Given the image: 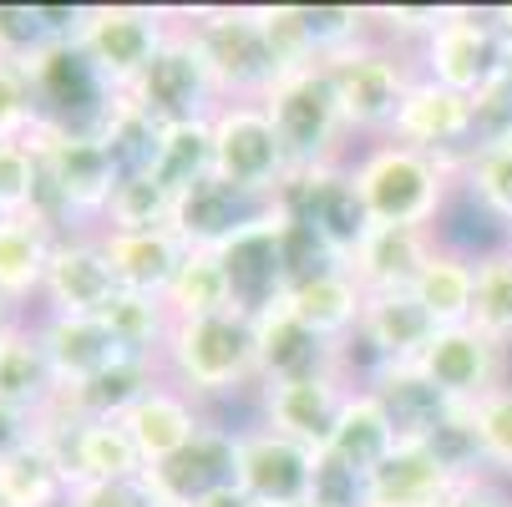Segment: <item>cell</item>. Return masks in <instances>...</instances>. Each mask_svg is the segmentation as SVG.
Returning <instances> with one entry per match:
<instances>
[{"label": "cell", "instance_id": "obj_1", "mask_svg": "<svg viewBox=\"0 0 512 507\" xmlns=\"http://www.w3.org/2000/svg\"><path fill=\"white\" fill-rule=\"evenodd\" d=\"M158 360H163V376L178 391H188L208 416L234 421V406L254 411V396H259L254 315L218 310V315H203V320H173Z\"/></svg>", "mask_w": 512, "mask_h": 507}, {"label": "cell", "instance_id": "obj_2", "mask_svg": "<svg viewBox=\"0 0 512 507\" xmlns=\"http://www.w3.org/2000/svg\"><path fill=\"white\" fill-rule=\"evenodd\" d=\"M350 183L371 213V224H401V229H442L447 208L462 193V178L421 148H406L396 137L360 142L350 153Z\"/></svg>", "mask_w": 512, "mask_h": 507}, {"label": "cell", "instance_id": "obj_3", "mask_svg": "<svg viewBox=\"0 0 512 507\" xmlns=\"http://www.w3.org/2000/svg\"><path fill=\"white\" fill-rule=\"evenodd\" d=\"M325 71H330V87H335V102H340V117H345V132H350L355 148H360V142L391 137L396 112H401L411 82L421 77L416 51L386 41L381 31L371 41H360V46L330 56Z\"/></svg>", "mask_w": 512, "mask_h": 507}, {"label": "cell", "instance_id": "obj_4", "mask_svg": "<svg viewBox=\"0 0 512 507\" xmlns=\"http://www.w3.org/2000/svg\"><path fill=\"white\" fill-rule=\"evenodd\" d=\"M183 21L208 61L218 102H264L284 77L259 6H183Z\"/></svg>", "mask_w": 512, "mask_h": 507}, {"label": "cell", "instance_id": "obj_5", "mask_svg": "<svg viewBox=\"0 0 512 507\" xmlns=\"http://www.w3.org/2000/svg\"><path fill=\"white\" fill-rule=\"evenodd\" d=\"M264 112L279 132V148H284L295 178L350 163L355 142L345 132V117H340V102H335L325 66H300V71H289V77H279L274 92L264 97Z\"/></svg>", "mask_w": 512, "mask_h": 507}, {"label": "cell", "instance_id": "obj_6", "mask_svg": "<svg viewBox=\"0 0 512 507\" xmlns=\"http://www.w3.org/2000/svg\"><path fill=\"white\" fill-rule=\"evenodd\" d=\"M213 178L254 203H279L295 183L264 102H224L213 112Z\"/></svg>", "mask_w": 512, "mask_h": 507}, {"label": "cell", "instance_id": "obj_7", "mask_svg": "<svg viewBox=\"0 0 512 507\" xmlns=\"http://www.w3.org/2000/svg\"><path fill=\"white\" fill-rule=\"evenodd\" d=\"M173 26H178V11H168V6H82L77 46L92 56L107 87L122 97L153 66V56L163 51Z\"/></svg>", "mask_w": 512, "mask_h": 507}, {"label": "cell", "instance_id": "obj_8", "mask_svg": "<svg viewBox=\"0 0 512 507\" xmlns=\"http://www.w3.org/2000/svg\"><path fill=\"white\" fill-rule=\"evenodd\" d=\"M502 61H507V36L497 31L492 11H472V6H447L442 26L416 46L421 77L462 97H477L492 77H502Z\"/></svg>", "mask_w": 512, "mask_h": 507}, {"label": "cell", "instance_id": "obj_9", "mask_svg": "<svg viewBox=\"0 0 512 507\" xmlns=\"http://www.w3.org/2000/svg\"><path fill=\"white\" fill-rule=\"evenodd\" d=\"M122 97H132L142 112H148L153 122H163V127L193 122V117H213L218 107H224V102H218L213 77H208V61H203V51H198V41H193V31L183 21V6H178V26L163 41V51L153 56V66L142 71L137 87L122 92Z\"/></svg>", "mask_w": 512, "mask_h": 507}, {"label": "cell", "instance_id": "obj_10", "mask_svg": "<svg viewBox=\"0 0 512 507\" xmlns=\"http://www.w3.org/2000/svg\"><path fill=\"white\" fill-rule=\"evenodd\" d=\"M26 71H31V87H36L46 127H97L102 132V117L117 102V92L92 66V56L77 46V36L51 41Z\"/></svg>", "mask_w": 512, "mask_h": 507}, {"label": "cell", "instance_id": "obj_11", "mask_svg": "<svg viewBox=\"0 0 512 507\" xmlns=\"http://www.w3.org/2000/svg\"><path fill=\"white\" fill-rule=\"evenodd\" d=\"M36 437L56 452L66 487L117 482V477H142L148 472V462H142V452L127 437L122 421H71V416L46 411L36 421Z\"/></svg>", "mask_w": 512, "mask_h": 507}, {"label": "cell", "instance_id": "obj_12", "mask_svg": "<svg viewBox=\"0 0 512 507\" xmlns=\"http://www.w3.org/2000/svg\"><path fill=\"white\" fill-rule=\"evenodd\" d=\"M507 366H512V350L497 345L492 335H482L477 325L436 330L431 345L416 360V371L442 391L452 406H477L482 396L507 386Z\"/></svg>", "mask_w": 512, "mask_h": 507}, {"label": "cell", "instance_id": "obj_13", "mask_svg": "<svg viewBox=\"0 0 512 507\" xmlns=\"http://www.w3.org/2000/svg\"><path fill=\"white\" fill-rule=\"evenodd\" d=\"M218 264L229 274V295L234 310L244 315H264L289 295V269H284V208H264L249 229H239L224 249H218Z\"/></svg>", "mask_w": 512, "mask_h": 507}, {"label": "cell", "instance_id": "obj_14", "mask_svg": "<svg viewBox=\"0 0 512 507\" xmlns=\"http://www.w3.org/2000/svg\"><path fill=\"white\" fill-rule=\"evenodd\" d=\"M436 320L411 289H391V295H365V315L355 340L345 345L350 355V376L360 381L371 366H416L421 350L431 345Z\"/></svg>", "mask_w": 512, "mask_h": 507}, {"label": "cell", "instance_id": "obj_15", "mask_svg": "<svg viewBox=\"0 0 512 507\" xmlns=\"http://www.w3.org/2000/svg\"><path fill=\"white\" fill-rule=\"evenodd\" d=\"M396 142H406V148H421L431 158H442L457 178L477 148V132H472V97L462 92H447L442 82L431 77H416L401 112H396V127H391Z\"/></svg>", "mask_w": 512, "mask_h": 507}, {"label": "cell", "instance_id": "obj_16", "mask_svg": "<svg viewBox=\"0 0 512 507\" xmlns=\"http://www.w3.org/2000/svg\"><path fill=\"white\" fill-rule=\"evenodd\" d=\"M117 295L122 289H117V274L107 264L97 229L61 234L56 249H51V264H46L36 315H102Z\"/></svg>", "mask_w": 512, "mask_h": 507}, {"label": "cell", "instance_id": "obj_17", "mask_svg": "<svg viewBox=\"0 0 512 507\" xmlns=\"http://www.w3.org/2000/svg\"><path fill=\"white\" fill-rule=\"evenodd\" d=\"M355 376L350 371H330V376H310V381H279V386H259L254 396V421L279 431V437L300 442V447H325L330 431L340 421V406L350 396Z\"/></svg>", "mask_w": 512, "mask_h": 507}, {"label": "cell", "instance_id": "obj_18", "mask_svg": "<svg viewBox=\"0 0 512 507\" xmlns=\"http://www.w3.org/2000/svg\"><path fill=\"white\" fill-rule=\"evenodd\" d=\"M239 431L244 426L213 416L178 457L148 467V477L163 492V502L168 507H193V502L224 492V487H239Z\"/></svg>", "mask_w": 512, "mask_h": 507}, {"label": "cell", "instance_id": "obj_19", "mask_svg": "<svg viewBox=\"0 0 512 507\" xmlns=\"http://www.w3.org/2000/svg\"><path fill=\"white\" fill-rule=\"evenodd\" d=\"M310 482H315V447L289 442L259 421L239 431V487L259 507H300L310 502Z\"/></svg>", "mask_w": 512, "mask_h": 507}, {"label": "cell", "instance_id": "obj_20", "mask_svg": "<svg viewBox=\"0 0 512 507\" xmlns=\"http://www.w3.org/2000/svg\"><path fill=\"white\" fill-rule=\"evenodd\" d=\"M295 219H305L330 249L340 264H350V254L365 244V234H371V213H365L355 183H350V168H320V173H305L284 188L279 198Z\"/></svg>", "mask_w": 512, "mask_h": 507}, {"label": "cell", "instance_id": "obj_21", "mask_svg": "<svg viewBox=\"0 0 512 507\" xmlns=\"http://www.w3.org/2000/svg\"><path fill=\"white\" fill-rule=\"evenodd\" d=\"M259 335V386H279V381H310V376H330V371H350V355L330 340H320L284 300L274 310H264L254 320Z\"/></svg>", "mask_w": 512, "mask_h": 507}, {"label": "cell", "instance_id": "obj_22", "mask_svg": "<svg viewBox=\"0 0 512 507\" xmlns=\"http://www.w3.org/2000/svg\"><path fill=\"white\" fill-rule=\"evenodd\" d=\"M426 442H401L371 477H365V507H447V497L462 487Z\"/></svg>", "mask_w": 512, "mask_h": 507}, {"label": "cell", "instance_id": "obj_23", "mask_svg": "<svg viewBox=\"0 0 512 507\" xmlns=\"http://www.w3.org/2000/svg\"><path fill=\"white\" fill-rule=\"evenodd\" d=\"M213 416L188 396V391H178L168 376L142 396L127 416H122V426H127V437L137 442V452H142V462L148 467H158V462H168V457H178L198 431L208 426Z\"/></svg>", "mask_w": 512, "mask_h": 507}, {"label": "cell", "instance_id": "obj_24", "mask_svg": "<svg viewBox=\"0 0 512 507\" xmlns=\"http://www.w3.org/2000/svg\"><path fill=\"white\" fill-rule=\"evenodd\" d=\"M264 208H274V203H254V198H244L229 183L203 178L188 193H178V203H173V234L183 239V249H213L218 254L239 229H249Z\"/></svg>", "mask_w": 512, "mask_h": 507}, {"label": "cell", "instance_id": "obj_25", "mask_svg": "<svg viewBox=\"0 0 512 507\" xmlns=\"http://www.w3.org/2000/svg\"><path fill=\"white\" fill-rule=\"evenodd\" d=\"M158 381H163V360H153V355H117L112 366L97 371L92 381L61 391L51 411L71 416V421H122Z\"/></svg>", "mask_w": 512, "mask_h": 507}, {"label": "cell", "instance_id": "obj_26", "mask_svg": "<svg viewBox=\"0 0 512 507\" xmlns=\"http://www.w3.org/2000/svg\"><path fill=\"white\" fill-rule=\"evenodd\" d=\"M436 254V234L431 229H401V224H376L365 234V244L350 254V274L365 295H391V289H411L426 269V259Z\"/></svg>", "mask_w": 512, "mask_h": 507}, {"label": "cell", "instance_id": "obj_27", "mask_svg": "<svg viewBox=\"0 0 512 507\" xmlns=\"http://www.w3.org/2000/svg\"><path fill=\"white\" fill-rule=\"evenodd\" d=\"M102 249H107V264L117 274V289L127 295H153L163 300L168 284L178 279L188 249L173 229H137V234H117V229H97Z\"/></svg>", "mask_w": 512, "mask_h": 507}, {"label": "cell", "instance_id": "obj_28", "mask_svg": "<svg viewBox=\"0 0 512 507\" xmlns=\"http://www.w3.org/2000/svg\"><path fill=\"white\" fill-rule=\"evenodd\" d=\"M360 386L381 401V411L391 416L401 442H431L436 426L457 411L416 366H371L360 376Z\"/></svg>", "mask_w": 512, "mask_h": 507}, {"label": "cell", "instance_id": "obj_29", "mask_svg": "<svg viewBox=\"0 0 512 507\" xmlns=\"http://www.w3.org/2000/svg\"><path fill=\"white\" fill-rule=\"evenodd\" d=\"M36 330H41V345L51 355V371H56L61 391L92 381L117 355H127L117 345V335L102 325V315H36Z\"/></svg>", "mask_w": 512, "mask_h": 507}, {"label": "cell", "instance_id": "obj_30", "mask_svg": "<svg viewBox=\"0 0 512 507\" xmlns=\"http://www.w3.org/2000/svg\"><path fill=\"white\" fill-rule=\"evenodd\" d=\"M56 396H61V381L51 371V355H46L36 315H31L16 330L0 335V401L26 411L31 421H41L56 406Z\"/></svg>", "mask_w": 512, "mask_h": 507}, {"label": "cell", "instance_id": "obj_31", "mask_svg": "<svg viewBox=\"0 0 512 507\" xmlns=\"http://www.w3.org/2000/svg\"><path fill=\"white\" fill-rule=\"evenodd\" d=\"M284 305L295 310L320 340L345 350L355 340V330H360V315H365V289L355 284V274L345 264H335L325 274H310L300 284H289Z\"/></svg>", "mask_w": 512, "mask_h": 507}, {"label": "cell", "instance_id": "obj_32", "mask_svg": "<svg viewBox=\"0 0 512 507\" xmlns=\"http://www.w3.org/2000/svg\"><path fill=\"white\" fill-rule=\"evenodd\" d=\"M396 447H401V437H396L391 416L381 411V401H376L371 391L355 381L350 396H345V406H340V421H335V431H330L325 452L340 457L345 467H355L360 477H371Z\"/></svg>", "mask_w": 512, "mask_h": 507}, {"label": "cell", "instance_id": "obj_33", "mask_svg": "<svg viewBox=\"0 0 512 507\" xmlns=\"http://www.w3.org/2000/svg\"><path fill=\"white\" fill-rule=\"evenodd\" d=\"M56 229H46L41 219H0V289L36 315L41 305V284H46V264L56 249Z\"/></svg>", "mask_w": 512, "mask_h": 507}, {"label": "cell", "instance_id": "obj_34", "mask_svg": "<svg viewBox=\"0 0 512 507\" xmlns=\"http://www.w3.org/2000/svg\"><path fill=\"white\" fill-rule=\"evenodd\" d=\"M411 295L426 305V315L436 320V330L452 325H472V295H477V259L462 249H447L436 239V254L426 259L421 279L411 284Z\"/></svg>", "mask_w": 512, "mask_h": 507}, {"label": "cell", "instance_id": "obj_35", "mask_svg": "<svg viewBox=\"0 0 512 507\" xmlns=\"http://www.w3.org/2000/svg\"><path fill=\"white\" fill-rule=\"evenodd\" d=\"M66 477H61V462L56 452L31 437L21 442L11 457H0V502L6 507H66Z\"/></svg>", "mask_w": 512, "mask_h": 507}, {"label": "cell", "instance_id": "obj_36", "mask_svg": "<svg viewBox=\"0 0 512 507\" xmlns=\"http://www.w3.org/2000/svg\"><path fill=\"white\" fill-rule=\"evenodd\" d=\"M82 6H16L0 0V61H21L31 66L51 41L77 36Z\"/></svg>", "mask_w": 512, "mask_h": 507}, {"label": "cell", "instance_id": "obj_37", "mask_svg": "<svg viewBox=\"0 0 512 507\" xmlns=\"http://www.w3.org/2000/svg\"><path fill=\"white\" fill-rule=\"evenodd\" d=\"M102 137H107V153L117 163V178H142L158 168L163 153V122H153L132 97H117L102 117Z\"/></svg>", "mask_w": 512, "mask_h": 507}, {"label": "cell", "instance_id": "obj_38", "mask_svg": "<svg viewBox=\"0 0 512 507\" xmlns=\"http://www.w3.org/2000/svg\"><path fill=\"white\" fill-rule=\"evenodd\" d=\"M168 315L173 320H203V315H218V310H234V295H229V274L218 264L213 249H188L178 279L168 284L163 295Z\"/></svg>", "mask_w": 512, "mask_h": 507}, {"label": "cell", "instance_id": "obj_39", "mask_svg": "<svg viewBox=\"0 0 512 507\" xmlns=\"http://www.w3.org/2000/svg\"><path fill=\"white\" fill-rule=\"evenodd\" d=\"M153 178H158L173 198L188 193L193 183L213 178V117H193V122L163 127V153H158Z\"/></svg>", "mask_w": 512, "mask_h": 507}, {"label": "cell", "instance_id": "obj_40", "mask_svg": "<svg viewBox=\"0 0 512 507\" xmlns=\"http://www.w3.org/2000/svg\"><path fill=\"white\" fill-rule=\"evenodd\" d=\"M462 198L477 203L497 229L512 224V137L477 148L462 168Z\"/></svg>", "mask_w": 512, "mask_h": 507}, {"label": "cell", "instance_id": "obj_41", "mask_svg": "<svg viewBox=\"0 0 512 507\" xmlns=\"http://www.w3.org/2000/svg\"><path fill=\"white\" fill-rule=\"evenodd\" d=\"M102 325L117 335V345L127 350V355H163V345H168V330H173V315H168V305L163 300H153V295H122L102 310Z\"/></svg>", "mask_w": 512, "mask_h": 507}, {"label": "cell", "instance_id": "obj_42", "mask_svg": "<svg viewBox=\"0 0 512 507\" xmlns=\"http://www.w3.org/2000/svg\"><path fill=\"white\" fill-rule=\"evenodd\" d=\"M472 325L512 350V249L492 244L477 254V295H472Z\"/></svg>", "mask_w": 512, "mask_h": 507}, {"label": "cell", "instance_id": "obj_43", "mask_svg": "<svg viewBox=\"0 0 512 507\" xmlns=\"http://www.w3.org/2000/svg\"><path fill=\"white\" fill-rule=\"evenodd\" d=\"M173 193L153 178H117L112 188V203L102 213V229H117V234H137V229H173Z\"/></svg>", "mask_w": 512, "mask_h": 507}, {"label": "cell", "instance_id": "obj_44", "mask_svg": "<svg viewBox=\"0 0 512 507\" xmlns=\"http://www.w3.org/2000/svg\"><path fill=\"white\" fill-rule=\"evenodd\" d=\"M41 208V153L36 142H0V219H36Z\"/></svg>", "mask_w": 512, "mask_h": 507}, {"label": "cell", "instance_id": "obj_45", "mask_svg": "<svg viewBox=\"0 0 512 507\" xmlns=\"http://www.w3.org/2000/svg\"><path fill=\"white\" fill-rule=\"evenodd\" d=\"M472 426L482 447V472L492 482H512V381L472 406Z\"/></svg>", "mask_w": 512, "mask_h": 507}, {"label": "cell", "instance_id": "obj_46", "mask_svg": "<svg viewBox=\"0 0 512 507\" xmlns=\"http://www.w3.org/2000/svg\"><path fill=\"white\" fill-rule=\"evenodd\" d=\"M46 127L31 71L21 61H0V142H26Z\"/></svg>", "mask_w": 512, "mask_h": 507}, {"label": "cell", "instance_id": "obj_47", "mask_svg": "<svg viewBox=\"0 0 512 507\" xmlns=\"http://www.w3.org/2000/svg\"><path fill=\"white\" fill-rule=\"evenodd\" d=\"M66 507H168L163 492L153 487V477H117V482H87V487H71Z\"/></svg>", "mask_w": 512, "mask_h": 507}, {"label": "cell", "instance_id": "obj_48", "mask_svg": "<svg viewBox=\"0 0 512 507\" xmlns=\"http://www.w3.org/2000/svg\"><path fill=\"white\" fill-rule=\"evenodd\" d=\"M310 507H365V477L330 457L325 447L315 452V482H310Z\"/></svg>", "mask_w": 512, "mask_h": 507}, {"label": "cell", "instance_id": "obj_49", "mask_svg": "<svg viewBox=\"0 0 512 507\" xmlns=\"http://www.w3.org/2000/svg\"><path fill=\"white\" fill-rule=\"evenodd\" d=\"M447 507H512V497H507V487L492 482V477H467V482L447 497Z\"/></svg>", "mask_w": 512, "mask_h": 507}, {"label": "cell", "instance_id": "obj_50", "mask_svg": "<svg viewBox=\"0 0 512 507\" xmlns=\"http://www.w3.org/2000/svg\"><path fill=\"white\" fill-rule=\"evenodd\" d=\"M36 437V421L26 416V411H16V406H6L0 401V457H11L21 442H31Z\"/></svg>", "mask_w": 512, "mask_h": 507}, {"label": "cell", "instance_id": "obj_51", "mask_svg": "<svg viewBox=\"0 0 512 507\" xmlns=\"http://www.w3.org/2000/svg\"><path fill=\"white\" fill-rule=\"evenodd\" d=\"M193 507H259L244 487H224V492H213V497H203V502H193Z\"/></svg>", "mask_w": 512, "mask_h": 507}, {"label": "cell", "instance_id": "obj_52", "mask_svg": "<svg viewBox=\"0 0 512 507\" xmlns=\"http://www.w3.org/2000/svg\"><path fill=\"white\" fill-rule=\"evenodd\" d=\"M21 320H31V315H26V310H21V305L6 295V289H0V335H6V330H16Z\"/></svg>", "mask_w": 512, "mask_h": 507}, {"label": "cell", "instance_id": "obj_53", "mask_svg": "<svg viewBox=\"0 0 512 507\" xmlns=\"http://www.w3.org/2000/svg\"><path fill=\"white\" fill-rule=\"evenodd\" d=\"M502 249H512V224H507V229H502Z\"/></svg>", "mask_w": 512, "mask_h": 507}, {"label": "cell", "instance_id": "obj_54", "mask_svg": "<svg viewBox=\"0 0 512 507\" xmlns=\"http://www.w3.org/2000/svg\"><path fill=\"white\" fill-rule=\"evenodd\" d=\"M300 507H310V502H300Z\"/></svg>", "mask_w": 512, "mask_h": 507}, {"label": "cell", "instance_id": "obj_55", "mask_svg": "<svg viewBox=\"0 0 512 507\" xmlns=\"http://www.w3.org/2000/svg\"><path fill=\"white\" fill-rule=\"evenodd\" d=\"M0 507H6V502H0Z\"/></svg>", "mask_w": 512, "mask_h": 507}]
</instances>
